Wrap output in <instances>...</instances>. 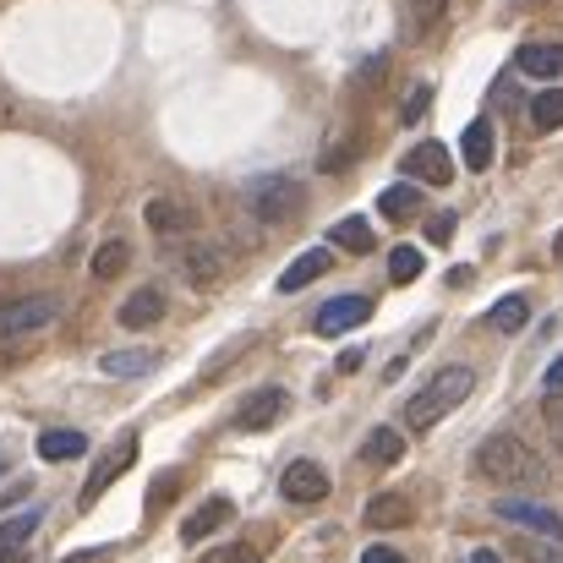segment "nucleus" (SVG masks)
Masks as SVG:
<instances>
[{"instance_id": "nucleus-1", "label": "nucleus", "mask_w": 563, "mask_h": 563, "mask_svg": "<svg viewBox=\"0 0 563 563\" xmlns=\"http://www.w3.org/2000/svg\"><path fill=\"white\" fill-rule=\"evenodd\" d=\"M476 476L493 482V487H542V482H548L537 449H531L520 432H493V438L476 449Z\"/></svg>"}, {"instance_id": "nucleus-2", "label": "nucleus", "mask_w": 563, "mask_h": 563, "mask_svg": "<svg viewBox=\"0 0 563 563\" xmlns=\"http://www.w3.org/2000/svg\"><path fill=\"white\" fill-rule=\"evenodd\" d=\"M471 388H476V373H471V367H443V373H432V383H427L421 394H410L405 421H410L416 432H427V427H438L454 405H465Z\"/></svg>"}, {"instance_id": "nucleus-3", "label": "nucleus", "mask_w": 563, "mask_h": 563, "mask_svg": "<svg viewBox=\"0 0 563 563\" xmlns=\"http://www.w3.org/2000/svg\"><path fill=\"white\" fill-rule=\"evenodd\" d=\"M241 202L257 224H290L301 213V187L290 176H257L241 187Z\"/></svg>"}, {"instance_id": "nucleus-4", "label": "nucleus", "mask_w": 563, "mask_h": 563, "mask_svg": "<svg viewBox=\"0 0 563 563\" xmlns=\"http://www.w3.org/2000/svg\"><path fill=\"white\" fill-rule=\"evenodd\" d=\"M55 312H60L55 296H16V301H5V307H0V345H16V340L49 329Z\"/></svg>"}, {"instance_id": "nucleus-5", "label": "nucleus", "mask_w": 563, "mask_h": 563, "mask_svg": "<svg viewBox=\"0 0 563 563\" xmlns=\"http://www.w3.org/2000/svg\"><path fill=\"white\" fill-rule=\"evenodd\" d=\"M493 515L509 520V526H520V531H537L542 542H563V515L559 509H548V504H531V498H498Z\"/></svg>"}, {"instance_id": "nucleus-6", "label": "nucleus", "mask_w": 563, "mask_h": 563, "mask_svg": "<svg viewBox=\"0 0 563 563\" xmlns=\"http://www.w3.org/2000/svg\"><path fill=\"white\" fill-rule=\"evenodd\" d=\"M367 318H373V301H367V296H334V301L318 307L312 329H318L323 340H334V334H345V329H362Z\"/></svg>"}, {"instance_id": "nucleus-7", "label": "nucleus", "mask_w": 563, "mask_h": 563, "mask_svg": "<svg viewBox=\"0 0 563 563\" xmlns=\"http://www.w3.org/2000/svg\"><path fill=\"white\" fill-rule=\"evenodd\" d=\"M279 493H285L290 504H323V498H329V471H323L318 460H290L285 476H279Z\"/></svg>"}, {"instance_id": "nucleus-8", "label": "nucleus", "mask_w": 563, "mask_h": 563, "mask_svg": "<svg viewBox=\"0 0 563 563\" xmlns=\"http://www.w3.org/2000/svg\"><path fill=\"white\" fill-rule=\"evenodd\" d=\"M132 460H137V438H132V432H121V438H115V443L93 460V476H88V487H82V504H93V498H99V493H104V487H110V482H115V476H121Z\"/></svg>"}, {"instance_id": "nucleus-9", "label": "nucleus", "mask_w": 563, "mask_h": 563, "mask_svg": "<svg viewBox=\"0 0 563 563\" xmlns=\"http://www.w3.org/2000/svg\"><path fill=\"white\" fill-rule=\"evenodd\" d=\"M143 219H148V230H159V235H191V230H197V208H191L187 197H154V202L143 208Z\"/></svg>"}, {"instance_id": "nucleus-10", "label": "nucleus", "mask_w": 563, "mask_h": 563, "mask_svg": "<svg viewBox=\"0 0 563 563\" xmlns=\"http://www.w3.org/2000/svg\"><path fill=\"white\" fill-rule=\"evenodd\" d=\"M405 176H416V181H427V187H449L454 159L443 154V143H421V148L405 154Z\"/></svg>"}, {"instance_id": "nucleus-11", "label": "nucleus", "mask_w": 563, "mask_h": 563, "mask_svg": "<svg viewBox=\"0 0 563 563\" xmlns=\"http://www.w3.org/2000/svg\"><path fill=\"white\" fill-rule=\"evenodd\" d=\"M285 405H290V394H285V388H257V394L241 405L235 427H241V432H263V427H274V421L285 416Z\"/></svg>"}, {"instance_id": "nucleus-12", "label": "nucleus", "mask_w": 563, "mask_h": 563, "mask_svg": "<svg viewBox=\"0 0 563 563\" xmlns=\"http://www.w3.org/2000/svg\"><path fill=\"white\" fill-rule=\"evenodd\" d=\"M38 520H44L38 509H22V515L0 520V563H27V542H33Z\"/></svg>"}, {"instance_id": "nucleus-13", "label": "nucleus", "mask_w": 563, "mask_h": 563, "mask_svg": "<svg viewBox=\"0 0 563 563\" xmlns=\"http://www.w3.org/2000/svg\"><path fill=\"white\" fill-rule=\"evenodd\" d=\"M329 268H334V252H329V246H312V252H301V257H296V263H290V268L279 274V290L290 296V290H301V285L323 279Z\"/></svg>"}, {"instance_id": "nucleus-14", "label": "nucleus", "mask_w": 563, "mask_h": 563, "mask_svg": "<svg viewBox=\"0 0 563 563\" xmlns=\"http://www.w3.org/2000/svg\"><path fill=\"white\" fill-rule=\"evenodd\" d=\"M230 515H235V504L230 498H208V504H197L187 515V526H181V542H202V537H213L219 526H230Z\"/></svg>"}, {"instance_id": "nucleus-15", "label": "nucleus", "mask_w": 563, "mask_h": 563, "mask_svg": "<svg viewBox=\"0 0 563 563\" xmlns=\"http://www.w3.org/2000/svg\"><path fill=\"white\" fill-rule=\"evenodd\" d=\"M460 159H465V170H487L493 165V121L487 115H476L471 126H465V137H460Z\"/></svg>"}, {"instance_id": "nucleus-16", "label": "nucleus", "mask_w": 563, "mask_h": 563, "mask_svg": "<svg viewBox=\"0 0 563 563\" xmlns=\"http://www.w3.org/2000/svg\"><path fill=\"white\" fill-rule=\"evenodd\" d=\"M115 318H121V329H154V323L165 318V296H159V290H132Z\"/></svg>"}, {"instance_id": "nucleus-17", "label": "nucleus", "mask_w": 563, "mask_h": 563, "mask_svg": "<svg viewBox=\"0 0 563 563\" xmlns=\"http://www.w3.org/2000/svg\"><path fill=\"white\" fill-rule=\"evenodd\" d=\"M410 498L405 493H377L373 504H367V526L373 531H399V526H410Z\"/></svg>"}, {"instance_id": "nucleus-18", "label": "nucleus", "mask_w": 563, "mask_h": 563, "mask_svg": "<svg viewBox=\"0 0 563 563\" xmlns=\"http://www.w3.org/2000/svg\"><path fill=\"white\" fill-rule=\"evenodd\" d=\"M82 449H88V438H82V432H71V427L38 432V460H49V465H60V460H77Z\"/></svg>"}, {"instance_id": "nucleus-19", "label": "nucleus", "mask_w": 563, "mask_h": 563, "mask_svg": "<svg viewBox=\"0 0 563 563\" xmlns=\"http://www.w3.org/2000/svg\"><path fill=\"white\" fill-rule=\"evenodd\" d=\"M99 367H104V377H143V373H154V367H159V356H154V351H143V345H132V351H110Z\"/></svg>"}, {"instance_id": "nucleus-20", "label": "nucleus", "mask_w": 563, "mask_h": 563, "mask_svg": "<svg viewBox=\"0 0 563 563\" xmlns=\"http://www.w3.org/2000/svg\"><path fill=\"white\" fill-rule=\"evenodd\" d=\"M520 71L526 77H563V44H526Z\"/></svg>"}, {"instance_id": "nucleus-21", "label": "nucleus", "mask_w": 563, "mask_h": 563, "mask_svg": "<svg viewBox=\"0 0 563 563\" xmlns=\"http://www.w3.org/2000/svg\"><path fill=\"white\" fill-rule=\"evenodd\" d=\"M329 241H334V246H345L351 257H367V252L377 246L373 230H367V219H356V213H351V219H340V224L329 230Z\"/></svg>"}, {"instance_id": "nucleus-22", "label": "nucleus", "mask_w": 563, "mask_h": 563, "mask_svg": "<svg viewBox=\"0 0 563 563\" xmlns=\"http://www.w3.org/2000/svg\"><path fill=\"white\" fill-rule=\"evenodd\" d=\"M487 323H493L498 334H520V329L531 323V301H526V296H504V301L487 312Z\"/></svg>"}, {"instance_id": "nucleus-23", "label": "nucleus", "mask_w": 563, "mask_h": 563, "mask_svg": "<svg viewBox=\"0 0 563 563\" xmlns=\"http://www.w3.org/2000/svg\"><path fill=\"white\" fill-rule=\"evenodd\" d=\"M187 274L197 290H208V285H219V274H224V257L213 252V246H187Z\"/></svg>"}, {"instance_id": "nucleus-24", "label": "nucleus", "mask_w": 563, "mask_h": 563, "mask_svg": "<svg viewBox=\"0 0 563 563\" xmlns=\"http://www.w3.org/2000/svg\"><path fill=\"white\" fill-rule=\"evenodd\" d=\"M531 121H537V132H559L563 126V88H542V93L531 99Z\"/></svg>"}, {"instance_id": "nucleus-25", "label": "nucleus", "mask_w": 563, "mask_h": 563, "mask_svg": "<svg viewBox=\"0 0 563 563\" xmlns=\"http://www.w3.org/2000/svg\"><path fill=\"white\" fill-rule=\"evenodd\" d=\"M377 208H383L388 219H416V213H421V187H388L377 197Z\"/></svg>"}, {"instance_id": "nucleus-26", "label": "nucleus", "mask_w": 563, "mask_h": 563, "mask_svg": "<svg viewBox=\"0 0 563 563\" xmlns=\"http://www.w3.org/2000/svg\"><path fill=\"white\" fill-rule=\"evenodd\" d=\"M367 460H373V465H399V460H405V438H399L394 427H377L373 438H367Z\"/></svg>"}, {"instance_id": "nucleus-27", "label": "nucleus", "mask_w": 563, "mask_h": 563, "mask_svg": "<svg viewBox=\"0 0 563 563\" xmlns=\"http://www.w3.org/2000/svg\"><path fill=\"white\" fill-rule=\"evenodd\" d=\"M126 263H132L126 241H104V246L93 252V279H115V274H121Z\"/></svg>"}, {"instance_id": "nucleus-28", "label": "nucleus", "mask_w": 563, "mask_h": 563, "mask_svg": "<svg viewBox=\"0 0 563 563\" xmlns=\"http://www.w3.org/2000/svg\"><path fill=\"white\" fill-rule=\"evenodd\" d=\"M388 274H394L399 285H410V279L421 274V252H416V246H394V252H388Z\"/></svg>"}, {"instance_id": "nucleus-29", "label": "nucleus", "mask_w": 563, "mask_h": 563, "mask_svg": "<svg viewBox=\"0 0 563 563\" xmlns=\"http://www.w3.org/2000/svg\"><path fill=\"white\" fill-rule=\"evenodd\" d=\"M427 104H432V88H427V82H416V88L405 93V104H399V121H405V126H410V121H421V115H427Z\"/></svg>"}, {"instance_id": "nucleus-30", "label": "nucleus", "mask_w": 563, "mask_h": 563, "mask_svg": "<svg viewBox=\"0 0 563 563\" xmlns=\"http://www.w3.org/2000/svg\"><path fill=\"white\" fill-rule=\"evenodd\" d=\"M443 5L449 0H405V11H410V27L421 33V27H432L438 16H443Z\"/></svg>"}, {"instance_id": "nucleus-31", "label": "nucleus", "mask_w": 563, "mask_h": 563, "mask_svg": "<svg viewBox=\"0 0 563 563\" xmlns=\"http://www.w3.org/2000/svg\"><path fill=\"white\" fill-rule=\"evenodd\" d=\"M515 559H526V563H563V553L542 548V542H515Z\"/></svg>"}, {"instance_id": "nucleus-32", "label": "nucleus", "mask_w": 563, "mask_h": 563, "mask_svg": "<svg viewBox=\"0 0 563 563\" xmlns=\"http://www.w3.org/2000/svg\"><path fill=\"white\" fill-rule=\"evenodd\" d=\"M548 427H553V443L563 454V394H548Z\"/></svg>"}, {"instance_id": "nucleus-33", "label": "nucleus", "mask_w": 563, "mask_h": 563, "mask_svg": "<svg viewBox=\"0 0 563 563\" xmlns=\"http://www.w3.org/2000/svg\"><path fill=\"white\" fill-rule=\"evenodd\" d=\"M427 235H432V246H449V241H454V213H438Z\"/></svg>"}, {"instance_id": "nucleus-34", "label": "nucleus", "mask_w": 563, "mask_h": 563, "mask_svg": "<svg viewBox=\"0 0 563 563\" xmlns=\"http://www.w3.org/2000/svg\"><path fill=\"white\" fill-rule=\"evenodd\" d=\"M202 563H257V553L252 548H219L213 559H202Z\"/></svg>"}, {"instance_id": "nucleus-35", "label": "nucleus", "mask_w": 563, "mask_h": 563, "mask_svg": "<svg viewBox=\"0 0 563 563\" xmlns=\"http://www.w3.org/2000/svg\"><path fill=\"white\" fill-rule=\"evenodd\" d=\"M362 563H405V559H399L394 548H367V553H362Z\"/></svg>"}, {"instance_id": "nucleus-36", "label": "nucleus", "mask_w": 563, "mask_h": 563, "mask_svg": "<svg viewBox=\"0 0 563 563\" xmlns=\"http://www.w3.org/2000/svg\"><path fill=\"white\" fill-rule=\"evenodd\" d=\"M548 394H563V356L548 367Z\"/></svg>"}, {"instance_id": "nucleus-37", "label": "nucleus", "mask_w": 563, "mask_h": 563, "mask_svg": "<svg viewBox=\"0 0 563 563\" xmlns=\"http://www.w3.org/2000/svg\"><path fill=\"white\" fill-rule=\"evenodd\" d=\"M362 362H367V356H362V351H345V356H340V362H334V367H340V373H356V367H362Z\"/></svg>"}, {"instance_id": "nucleus-38", "label": "nucleus", "mask_w": 563, "mask_h": 563, "mask_svg": "<svg viewBox=\"0 0 563 563\" xmlns=\"http://www.w3.org/2000/svg\"><path fill=\"white\" fill-rule=\"evenodd\" d=\"M465 563H498V553H493V548H476V553H471Z\"/></svg>"}, {"instance_id": "nucleus-39", "label": "nucleus", "mask_w": 563, "mask_h": 563, "mask_svg": "<svg viewBox=\"0 0 563 563\" xmlns=\"http://www.w3.org/2000/svg\"><path fill=\"white\" fill-rule=\"evenodd\" d=\"M553 252H559V257H563V235H559V241H553Z\"/></svg>"}]
</instances>
